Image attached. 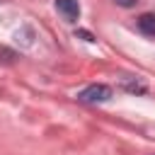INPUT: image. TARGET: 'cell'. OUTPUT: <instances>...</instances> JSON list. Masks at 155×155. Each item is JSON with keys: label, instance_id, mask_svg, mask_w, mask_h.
<instances>
[{"label": "cell", "instance_id": "cell-1", "mask_svg": "<svg viewBox=\"0 0 155 155\" xmlns=\"http://www.w3.org/2000/svg\"><path fill=\"white\" fill-rule=\"evenodd\" d=\"M111 87L109 85H90L82 92H78V99L85 104H99V102H109L111 99Z\"/></svg>", "mask_w": 155, "mask_h": 155}, {"label": "cell", "instance_id": "cell-5", "mask_svg": "<svg viewBox=\"0 0 155 155\" xmlns=\"http://www.w3.org/2000/svg\"><path fill=\"white\" fill-rule=\"evenodd\" d=\"M114 2H116L119 7H133V5L138 2V0H114Z\"/></svg>", "mask_w": 155, "mask_h": 155}, {"label": "cell", "instance_id": "cell-3", "mask_svg": "<svg viewBox=\"0 0 155 155\" xmlns=\"http://www.w3.org/2000/svg\"><path fill=\"white\" fill-rule=\"evenodd\" d=\"M56 10L63 15L65 22H78V17H80V5H78V0H56Z\"/></svg>", "mask_w": 155, "mask_h": 155}, {"label": "cell", "instance_id": "cell-4", "mask_svg": "<svg viewBox=\"0 0 155 155\" xmlns=\"http://www.w3.org/2000/svg\"><path fill=\"white\" fill-rule=\"evenodd\" d=\"M136 24H138V29H140L145 36H155V15H153V12H145V15H140Z\"/></svg>", "mask_w": 155, "mask_h": 155}, {"label": "cell", "instance_id": "cell-6", "mask_svg": "<svg viewBox=\"0 0 155 155\" xmlns=\"http://www.w3.org/2000/svg\"><path fill=\"white\" fill-rule=\"evenodd\" d=\"M78 36H82L85 41H94V36H92L90 31H85V29H78Z\"/></svg>", "mask_w": 155, "mask_h": 155}, {"label": "cell", "instance_id": "cell-2", "mask_svg": "<svg viewBox=\"0 0 155 155\" xmlns=\"http://www.w3.org/2000/svg\"><path fill=\"white\" fill-rule=\"evenodd\" d=\"M119 82H121V87H124L126 92H131V94H145V92H148L145 80L138 78V75H121Z\"/></svg>", "mask_w": 155, "mask_h": 155}, {"label": "cell", "instance_id": "cell-7", "mask_svg": "<svg viewBox=\"0 0 155 155\" xmlns=\"http://www.w3.org/2000/svg\"><path fill=\"white\" fill-rule=\"evenodd\" d=\"M0 2H5V0H0Z\"/></svg>", "mask_w": 155, "mask_h": 155}]
</instances>
